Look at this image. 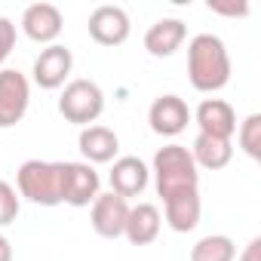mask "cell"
<instances>
[{"label": "cell", "mask_w": 261, "mask_h": 261, "mask_svg": "<svg viewBox=\"0 0 261 261\" xmlns=\"http://www.w3.org/2000/svg\"><path fill=\"white\" fill-rule=\"evenodd\" d=\"M154 185L163 197V206L200 197V169L185 145H163L154 154Z\"/></svg>", "instance_id": "obj_1"}, {"label": "cell", "mask_w": 261, "mask_h": 261, "mask_svg": "<svg viewBox=\"0 0 261 261\" xmlns=\"http://www.w3.org/2000/svg\"><path fill=\"white\" fill-rule=\"evenodd\" d=\"M188 77L197 92H218L230 83V56L218 34H197L188 43Z\"/></svg>", "instance_id": "obj_2"}, {"label": "cell", "mask_w": 261, "mask_h": 261, "mask_svg": "<svg viewBox=\"0 0 261 261\" xmlns=\"http://www.w3.org/2000/svg\"><path fill=\"white\" fill-rule=\"evenodd\" d=\"M19 197L37 206H62L65 203V163L49 160H25L16 172Z\"/></svg>", "instance_id": "obj_3"}, {"label": "cell", "mask_w": 261, "mask_h": 261, "mask_svg": "<svg viewBox=\"0 0 261 261\" xmlns=\"http://www.w3.org/2000/svg\"><path fill=\"white\" fill-rule=\"evenodd\" d=\"M105 111V92L95 80H71L59 95V114L74 126H92Z\"/></svg>", "instance_id": "obj_4"}, {"label": "cell", "mask_w": 261, "mask_h": 261, "mask_svg": "<svg viewBox=\"0 0 261 261\" xmlns=\"http://www.w3.org/2000/svg\"><path fill=\"white\" fill-rule=\"evenodd\" d=\"M31 101V83L16 68H0V129L22 123Z\"/></svg>", "instance_id": "obj_5"}, {"label": "cell", "mask_w": 261, "mask_h": 261, "mask_svg": "<svg viewBox=\"0 0 261 261\" xmlns=\"http://www.w3.org/2000/svg\"><path fill=\"white\" fill-rule=\"evenodd\" d=\"M86 28H89V37H92L98 46H120V43L129 40V34H133L129 13H126L123 7H114V4L95 7Z\"/></svg>", "instance_id": "obj_6"}, {"label": "cell", "mask_w": 261, "mask_h": 261, "mask_svg": "<svg viewBox=\"0 0 261 261\" xmlns=\"http://www.w3.org/2000/svg\"><path fill=\"white\" fill-rule=\"evenodd\" d=\"M148 123H151V129H154L157 136L175 139V136L185 133L188 123H191V108H188V101L181 95L166 92V95L154 98V105L148 111Z\"/></svg>", "instance_id": "obj_7"}, {"label": "cell", "mask_w": 261, "mask_h": 261, "mask_svg": "<svg viewBox=\"0 0 261 261\" xmlns=\"http://www.w3.org/2000/svg\"><path fill=\"white\" fill-rule=\"evenodd\" d=\"M126 218H129V200L117 197V194H98L92 200V212H89V221H92V230L105 240H117L123 237V227H126Z\"/></svg>", "instance_id": "obj_8"}, {"label": "cell", "mask_w": 261, "mask_h": 261, "mask_svg": "<svg viewBox=\"0 0 261 261\" xmlns=\"http://www.w3.org/2000/svg\"><path fill=\"white\" fill-rule=\"evenodd\" d=\"M71 68H74L71 49L62 43H53L40 49V56L34 59V83L40 89H62L65 80L71 77Z\"/></svg>", "instance_id": "obj_9"}, {"label": "cell", "mask_w": 261, "mask_h": 261, "mask_svg": "<svg viewBox=\"0 0 261 261\" xmlns=\"http://www.w3.org/2000/svg\"><path fill=\"white\" fill-rule=\"evenodd\" d=\"M62 28H65L62 10L53 7V4H31V7H25V13H22V31H25V37L34 40V43L53 46V43L59 40Z\"/></svg>", "instance_id": "obj_10"}, {"label": "cell", "mask_w": 261, "mask_h": 261, "mask_svg": "<svg viewBox=\"0 0 261 261\" xmlns=\"http://www.w3.org/2000/svg\"><path fill=\"white\" fill-rule=\"evenodd\" d=\"M98 188H101V178L89 163H83V160L65 163V203L68 206H74V209L89 206L98 197Z\"/></svg>", "instance_id": "obj_11"}, {"label": "cell", "mask_w": 261, "mask_h": 261, "mask_svg": "<svg viewBox=\"0 0 261 261\" xmlns=\"http://www.w3.org/2000/svg\"><path fill=\"white\" fill-rule=\"evenodd\" d=\"M111 194L129 200V197H142L148 181H151V169L145 166V160L139 157H117L114 166H111Z\"/></svg>", "instance_id": "obj_12"}, {"label": "cell", "mask_w": 261, "mask_h": 261, "mask_svg": "<svg viewBox=\"0 0 261 261\" xmlns=\"http://www.w3.org/2000/svg\"><path fill=\"white\" fill-rule=\"evenodd\" d=\"M191 117L197 120V126H200L203 136L230 139L237 133V114H233V108L224 98H203Z\"/></svg>", "instance_id": "obj_13"}, {"label": "cell", "mask_w": 261, "mask_h": 261, "mask_svg": "<svg viewBox=\"0 0 261 261\" xmlns=\"http://www.w3.org/2000/svg\"><path fill=\"white\" fill-rule=\"evenodd\" d=\"M77 148L83 154V163H89V166H95V163H114V157L120 151V139H117L114 129L92 123V126L80 129Z\"/></svg>", "instance_id": "obj_14"}, {"label": "cell", "mask_w": 261, "mask_h": 261, "mask_svg": "<svg viewBox=\"0 0 261 261\" xmlns=\"http://www.w3.org/2000/svg\"><path fill=\"white\" fill-rule=\"evenodd\" d=\"M185 37H188V25L181 19H157L145 31V49L154 59H169L181 49Z\"/></svg>", "instance_id": "obj_15"}, {"label": "cell", "mask_w": 261, "mask_h": 261, "mask_svg": "<svg viewBox=\"0 0 261 261\" xmlns=\"http://www.w3.org/2000/svg\"><path fill=\"white\" fill-rule=\"evenodd\" d=\"M160 224L163 215L154 203H139V206H129V218L123 227V237L133 243V246H148L160 237Z\"/></svg>", "instance_id": "obj_16"}, {"label": "cell", "mask_w": 261, "mask_h": 261, "mask_svg": "<svg viewBox=\"0 0 261 261\" xmlns=\"http://www.w3.org/2000/svg\"><path fill=\"white\" fill-rule=\"evenodd\" d=\"M188 151L194 157V166L197 169H209V172H218V169H224L233 160L230 139H212V136H203V133H197V139H194V145Z\"/></svg>", "instance_id": "obj_17"}, {"label": "cell", "mask_w": 261, "mask_h": 261, "mask_svg": "<svg viewBox=\"0 0 261 261\" xmlns=\"http://www.w3.org/2000/svg\"><path fill=\"white\" fill-rule=\"evenodd\" d=\"M191 261H237V243L227 233L200 237L191 246Z\"/></svg>", "instance_id": "obj_18"}, {"label": "cell", "mask_w": 261, "mask_h": 261, "mask_svg": "<svg viewBox=\"0 0 261 261\" xmlns=\"http://www.w3.org/2000/svg\"><path fill=\"white\" fill-rule=\"evenodd\" d=\"M237 142L246 157L261 160V114H249L243 123H237Z\"/></svg>", "instance_id": "obj_19"}, {"label": "cell", "mask_w": 261, "mask_h": 261, "mask_svg": "<svg viewBox=\"0 0 261 261\" xmlns=\"http://www.w3.org/2000/svg\"><path fill=\"white\" fill-rule=\"evenodd\" d=\"M19 209H22V197H19V191H16L10 181L0 178V227L13 224V221L19 218Z\"/></svg>", "instance_id": "obj_20"}, {"label": "cell", "mask_w": 261, "mask_h": 261, "mask_svg": "<svg viewBox=\"0 0 261 261\" xmlns=\"http://www.w3.org/2000/svg\"><path fill=\"white\" fill-rule=\"evenodd\" d=\"M16 22L7 19V16H0V65H4L10 59V53L16 49Z\"/></svg>", "instance_id": "obj_21"}, {"label": "cell", "mask_w": 261, "mask_h": 261, "mask_svg": "<svg viewBox=\"0 0 261 261\" xmlns=\"http://www.w3.org/2000/svg\"><path fill=\"white\" fill-rule=\"evenodd\" d=\"M209 10L218 13V16H230V19L249 16V4H246V0H240V4H221V0H209Z\"/></svg>", "instance_id": "obj_22"}, {"label": "cell", "mask_w": 261, "mask_h": 261, "mask_svg": "<svg viewBox=\"0 0 261 261\" xmlns=\"http://www.w3.org/2000/svg\"><path fill=\"white\" fill-rule=\"evenodd\" d=\"M240 261H261V237H252L240 252Z\"/></svg>", "instance_id": "obj_23"}, {"label": "cell", "mask_w": 261, "mask_h": 261, "mask_svg": "<svg viewBox=\"0 0 261 261\" xmlns=\"http://www.w3.org/2000/svg\"><path fill=\"white\" fill-rule=\"evenodd\" d=\"M0 261H13V243L7 233H0Z\"/></svg>", "instance_id": "obj_24"}]
</instances>
